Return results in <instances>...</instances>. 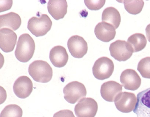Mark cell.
I'll list each match as a JSON object with an SVG mask.
<instances>
[{"mask_svg": "<svg viewBox=\"0 0 150 117\" xmlns=\"http://www.w3.org/2000/svg\"><path fill=\"white\" fill-rule=\"evenodd\" d=\"M137 69L143 78L150 79V57L142 59L138 65Z\"/></svg>", "mask_w": 150, "mask_h": 117, "instance_id": "603a6c76", "label": "cell"}, {"mask_svg": "<svg viewBox=\"0 0 150 117\" xmlns=\"http://www.w3.org/2000/svg\"><path fill=\"white\" fill-rule=\"evenodd\" d=\"M122 1L124 4L126 10L130 14L133 15H137L141 13L144 4L142 0H124Z\"/></svg>", "mask_w": 150, "mask_h": 117, "instance_id": "44dd1931", "label": "cell"}, {"mask_svg": "<svg viewBox=\"0 0 150 117\" xmlns=\"http://www.w3.org/2000/svg\"><path fill=\"white\" fill-rule=\"evenodd\" d=\"M102 20L103 22L112 25L116 29L118 28L121 23V15L115 8L108 7L103 12Z\"/></svg>", "mask_w": 150, "mask_h": 117, "instance_id": "d6986e66", "label": "cell"}, {"mask_svg": "<svg viewBox=\"0 0 150 117\" xmlns=\"http://www.w3.org/2000/svg\"><path fill=\"white\" fill-rule=\"evenodd\" d=\"M23 115L21 107L16 104H10L4 108L0 117H22Z\"/></svg>", "mask_w": 150, "mask_h": 117, "instance_id": "7402d4cb", "label": "cell"}, {"mask_svg": "<svg viewBox=\"0 0 150 117\" xmlns=\"http://www.w3.org/2000/svg\"><path fill=\"white\" fill-rule=\"evenodd\" d=\"M49 58L54 67L61 68L67 64L69 55L65 48L61 45H57L51 49Z\"/></svg>", "mask_w": 150, "mask_h": 117, "instance_id": "2e32d148", "label": "cell"}, {"mask_svg": "<svg viewBox=\"0 0 150 117\" xmlns=\"http://www.w3.org/2000/svg\"><path fill=\"white\" fill-rule=\"evenodd\" d=\"M68 47L71 54L76 58H81L87 53L88 43L82 37L73 35L69 39Z\"/></svg>", "mask_w": 150, "mask_h": 117, "instance_id": "9c48e42d", "label": "cell"}, {"mask_svg": "<svg viewBox=\"0 0 150 117\" xmlns=\"http://www.w3.org/2000/svg\"><path fill=\"white\" fill-rule=\"evenodd\" d=\"M137 99L133 93L121 92L116 98L114 103L117 109L123 113L131 112L135 108Z\"/></svg>", "mask_w": 150, "mask_h": 117, "instance_id": "ba28073f", "label": "cell"}, {"mask_svg": "<svg viewBox=\"0 0 150 117\" xmlns=\"http://www.w3.org/2000/svg\"><path fill=\"white\" fill-rule=\"evenodd\" d=\"M53 117H75L72 111L69 110H62L55 113Z\"/></svg>", "mask_w": 150, "mask_h": 117, "instance_id": "d4e9b609", "label": "cell"}, {"mask_svg": "<svg viewBox=\"0 0 150 117\" xmlns=\"http://www.w3.org/2000/svg\"><path fill=\"white\" fill-rule=\"evenodd\" d=\"M109 50L111 56L120 62L127 61L133 53L131 47L125 41L120 40L111 43Z\"/></svg>", "mask_w": 150, "mask_h": 117, "instance_id": "8992f818", "label": "cell"}, {"mask_svg": "<svg viewBox=\"0 0 150 117\" xmlns=\"http://www.w3.org/2000/svg\"><path fill=\"white\" fill-rule=\"evenodd\" d=\"M16 33L11 29L3 28L0 30V48L6 53L12 52L17 42Z\"/></svg>", "mask_w": 150, "mask_h": 117, "instance_id": "4fadbf2b", "label": "cell"}, {"mask_svg": "<svg viewBox=\"0 0 150 117\" xmlns=\"http://www.w3.org/2000/svg\"><path fill=\"white\" fill-rule=\"evenodd\" d=\"M120 81L126 90L135 91L141 86V79L137 73L133 69H127L123 71Z\"/></svg>", "mask_w": 150, "mask_h": 117, "instance_id": "8fae6325", "label": "cell"}, {"mask_svg": "<svg viewBox=\"0 0 150 117\" xmlns=\"http://www.w3.org/2000/svg\"><path fill=\"white\" fill-rule=\"evenodd\" d=\"M52 23L48 15L45 14L40 17H33L29 19L27 28L37 37L43 36L51 29Z\"/></svg>", "mask_w": 150, "mask_h": 117, "instance_id": "3957f363", "label": "cell"}, {"mask_svg": "<svg viewBox=\"0 0 150 117\" xmlns=\"http://www.w3.org/2000/svg\"><path fill=\"white\" fill-rule=\"evenodd\" d=\"M63 92L65 100L71 104H74L81 99L85 98L87 94L84 85L76 81L67 84L64 87Z\"/></svg>", "mask_w": 150, "mask_h": 117, "instance_id": "5b68a950", "label": "cell"}, {"mask_svg": "<svg viewBox=\"0 0 150 117\" xmlns=\"http://www.w3.org/2000/svg\"><path fill=\"white\" fill-rule=\"evenodd\" d=\"M122 86L113 81L104 82L101 86L100 92L102 98L108 102H114L118 95L122 92Z\"/></svg>", "mask_w": 150, "mask_h": 117, "instance_id": "5bb4252c", "label": "cell"}, {"mask_svg": "<svg viewBox=\"0 0 150 117\" xmlns=\"http://www.w3.org/2000/svg\"><path fill=\"white\" fill-rule=\"evenodd\" d=\"M94 33L97 38L105 43L109 42L112 40L116 34L115 28L112 25L103 21L96 25Z\"/></svg>", "mask_w": 150, "mask_h": 117, "instance_id": "9a60e30c", "label": "cell"}, {"mask_svg": "<svg viewBox=\"0 0 150 117\" xmlns=\"http://www.w3.org/2000/svg\"><path fill=\"white\" fill-rule=\"evenodd\" d=\"M33 83L28 77H19L14 83L13 91L18 98L25 99L29 96L33 91Z\"/></svg>", "mask_w": 150, "mask_h": 117, "instance_id": "7c38bea8", "label": "cell"}, {"mask_svg": "<svg viewBox=\"0 0 150 117\" xmlns=\"http://www.w3.org/2000/svg\"><path fill=\"white\" fill-rule=\"evenodd\" d=\"M127 43L131 47L133 52H137L145 48L147 40L144 35L141 33H135L128 38Z\"/></svg>", "mask_w": 150, "mask_h": 117, "instance_id": "ffe728a7", "label": "cell"}, {"mask_svg": "<svg viewBox=\"0 0 150 117\" xmlns=\"http://www.w3.org/2000/svg\"><path fill=\"white\" fill-rule=\"evenodd\" d=\"M105 0L102 1H91L85 0L84 1L85 4L89 9L91 11H98L103 7L105 3Z\"/></svg>", "mask_w": 150, "mask_h": 117, "instance_id": "cb8c5ba5", "label": "cell"}, {"mask_svg": "<svg viewBox=\"0 0 150 117\" xmlns=\"http://www.w3.org/2000/svg\"><path fill=\"white\" fill-rule=\"evenodd\" d=\"M114 69L113 61L107 57H103L98 58L95 62L92 72L96 79L103 80L111 77Z\"/></svg>", "mask_w": 150, "mask_h": 117, "instance_id": "277c9868", "label": "cell"}, {"mask_svg": "<svg viewBox=\"0 0 150 117\" xmlns=\"http://www.w3.org/2000/svg\"><path fill=\"white\" fill-rule=\"evenodd\" d=\"M98 108V103L93 99L83 98L75 106L74 111L77 117H95Z\"/></svg>", "mask_w": 150, "mask_h": 117, "instance_id": "52a82bcc", "label": "cell"}, {"mask_svg": "<svg viewBox=\"0 0 150 117\" xmlns=\"http://www.w3.org/2000/svg\"><path fill=\"white\" fill-rule=\"evenodd\" d=\"M29 74L36 82L46 83L50 81L53 76V70L48 63L44 61L35 60L30 65Z\"/></svg>", "mask_w": 150, "mask_h": 117, "instance_id": "7a4b0ae2", "label": "cell"}, {"mask_svg": "<svg viewBox=\"0 0 150 117\" xmlns=\"http://www.w3.org/2000/svg\"><path fill=\"white\" fill-rule=\"evenodd\" d=\"M68 7L66 0H50L47 6L49 13L57 21L64 18L67 13Z\"/></svg>", "mask_w": 150, "mask_h": 117, "instance_id": "e0dca14e", "label": "cell"}, {"mask_svg": "<svg viewBox=\"0 0 150 117\" xmlns=\"http://www.w3.org/2000/svg\"><path fill=\"white\" fill-rule=\"evenodd\" d=\"M145 31L147 38L150 43V23L146 27Z\"/></svg>", "mask_w": 150, "mask_h": 117, "instance_id": "484cf974", "label": "cell"}, {"mask_svg": "<svg viewBox=\"0 0 150 117\" xmlns=\"http://www.w3.org/2000/svg\"><path fill=\"white\" fill-rule=\"evenodd\" d=\"M133 112L138 117H150V88L138 94Z\"/></svg>", "mask_w": 150, "mask_h": 117, "instance_id": "30bf717a", "label": "cell"}, {"mask_svg": "<svg viewBox=\"0 0 150 117\" xmlns=\"http://www.w3.org/2000/svg\"><path fill=\"white\" fill-rule=\"evenodd\" d=\"M35 44L30 35L24 33L19 38L15 51V55L17 60L25 63L32 58L35 52Z\"/></svg>", "mask_w": 150, "mask_h": 117, "instance_id": "6da1fadb", "label": "cell"}, {"mask_svg": "<svg viewBox=\"0 0 150 117\" xmlns=\"http://www.w3.org/2000/svg\"><path fill=\"white\" fill-rule=\"evenodd\" d=\"M21 24V17L17 13L11 12L0 16L1 29L4 27L16 31L19 28Z\"/></svg>", "mask_w": 150, "mask_h": 117, "instance_id": "ac0fdd59", "label": "cell"}]
</instances>
